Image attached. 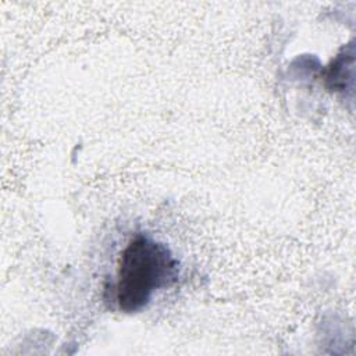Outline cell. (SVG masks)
I'll use <instances>...</instances> for the list:
<instances>
[{"label":"cell","mask_w":356,"mask_h":356,"mask_svg":"<svg viewBox=\"0 0 356 356\" xmlns=\"http://www.w3.org/2000/svg\"><path fill=\"white\" fill-rule=\"evenodd\" d=\"M178 278V261L170 249L150 236L139 234L122 249L114 284L117 306L135 313L149 305L153 295Z\"/></svg>","instance_id":"obj_1"}]
</instances>
